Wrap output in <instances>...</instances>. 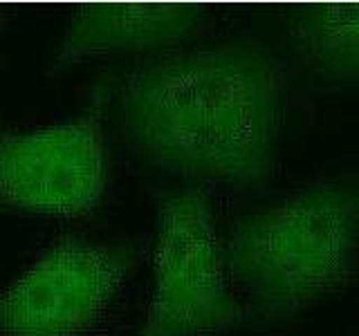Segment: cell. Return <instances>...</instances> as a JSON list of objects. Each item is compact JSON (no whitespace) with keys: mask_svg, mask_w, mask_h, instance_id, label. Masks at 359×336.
<instances>
[{"mask_svg":"<svg viewBox=\"0 0 359 336\" xmlns=\"http://www.w3.org/2000/svg\"><path fill=\"white\" fill-rule=\"evenodd\" d=\"M283 115L276 61L241 41L164 52L137 67L121 92L123 128L137 153L196 184L265 177Z\"/></svg>","mask_w":359,"mask_h":336,"instance_id":"1","label":"cell"},{"mask_svg":"<svg viewBox=\"0 0 359 336\" xmlns=\"http://www.w3.org/2000/svg\"><path fill=\"white\" fill-rule=\"evenodd\" d=\"M357 200L317 188L256 213L231 235L233 289L265 316L292 318L339 294L357 272Z\"/></svg>","mask_w":359,"mask_h":336,"instance_id":"2","label":"cell"},{"mask_svg":"<svg viewBox=\"0 0 359 336\" xmlns=\"http://www.w3.org/2000/svg\"><path fill=\"white\" fill-rule=\"evenodd\" d=\"M227 249L209 200L175 195L157 220L151 291L140 336H213L236 323Z\"/></svg>","mask_w":359,"mask_h":336,"instance_id":"3","label":"cell"},{"mask_svg":"<svg viewBox=\"0 0 359 336\" xmlns=\"http://www.w3.org/2000/svg\"><path fill=\"white\" fill-rule=\"evenodd\" d=\"M112 249L65 240L48 246L0 289V336H86L126 283Z\"/></svg>","mask_w":359,"mask_h":336,"instance_id":"4","label":"cell"},{"mask_svg":"<svg viewBox=\"0 0 359 336\" xmlns=\"http://www.w3.org/2000/svg\"><path fill=\"white\" fill-rule=\"evenodd\" d=\"M108 186L104 130L74 119L0 137V209L22 216L83 218Z\"/></svg>","mask_w":359,"mask_h":336,"instance_id":"5","label":"cell"},{"mask_svg":"<svg viewBox=\"0 0 359 336\" xmlns=\"http://www.w3.org/2000/svg\"><path fill=\"white\" fill-rule=\"evenodd\" d=\"M189 5H90L72 11L56 56L59 65L182 43L202 22Z\"/></svg>","mask_w":359,"mask_h":336,"instance_id":"6","label":"cell"},{"mask_svg":"<svg viewBox=\"0 0 359 336\" xmlns=\"http://www.w3.org/2000/svg\"><path fill=\"white\" fill-rule=\"evenodd\" d=\"M290 34L301 61L314 72L355 81L359 72V7L319 5L297 11Z\"/></svg>","mask_w":359,"mask_h":336,"instance_id":"7","label":"cell"},{"mask_svg":"<svg viewBox=\"0 0 359 336\" xmlns=\"http://www.w3.org/2000/svg\"><path fill=\"white\" fill-rule=\"evenodd\" d=\"M3 16H5V14H3V11H0V27H3Z\"/></svg>","mask_w":359,"mask_h":336,"instance_id":"8","label":"cell"}]
</instances>
